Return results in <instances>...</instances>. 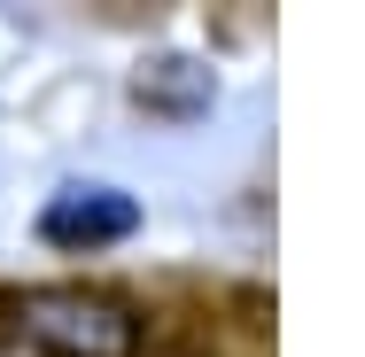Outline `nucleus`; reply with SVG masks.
<instances>
[{
  "label": "nucleus",
  "mask_w": 365,
  "mask_h": 357,
  "mask_svg": "<svg viewBox=\"0 0 365 357\" xmlns=\"http://www.w3.org/2000/svg\"><path fill=\"white\" fill-rule=\"evenodd\" d=\"M210 93H218V78L202 71L195 55H155L133 78V101L148 117H195V109H210Z\"/></svg>",
  "instance_id": "nucleus-3"
},
{
  "label": "nucleus",
  "mask_w": 365,
  "mask_h": 357,
  "mask_svg": "<svg viewBox=\"0 0 365 357\" xmlns=\"http://www.w3.org/2000/svg\"><path fill=\"white\" fill-rule=\"evenodd\" d=\"M16 326L47 357H133L140 350V311L109 287H24Z\"/></svg>",
  "instance_id": "nucleus-1"
},
{
  "label": "nucleus",
  "mask_w": 365,
  "mask_h": 357,
  "mask_svg": "<svg viewBox=\"0 0 365 357\" xmlns=\"http://www.w3.org/2000/svg\"><path fill=\"white\" fill-rule=\"evenodd\" d=\"M140 233V202L109 179H71L39 202V241L63 249V257H93V249H117Z\"/></svg>",
  "instance_id": "nucleus-2"
}]
</instances>
